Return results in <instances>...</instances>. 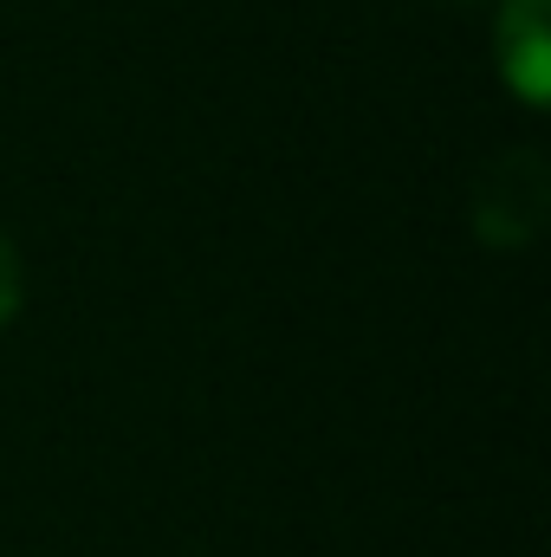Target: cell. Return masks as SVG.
Wrapping results in <instances>:
<instances>
[{"instance_id": "obj_1", "label": "cell", "mask_w": 551, "mask_h": 557, "mask_svg": "<svg viewBox=\"0 0 551 557\" xmlns=\"http://www.w3.org/2000/svg\"><path fill=\"white\" fill-rule=\"evenodd\" d=\"M546 195H551V182H546L539 149L493 156L487 175H480V188H474V227H480V240L506 247V214H519L513 227H519V240H532L539 221H546Z\"/></svg>"}, {"instance_id": "obj_3", "label": "cell", "mask_w": 551, "mask_h": 557, "mask_svg": "<svg viewBox=\"0 0 551 557\" xmlns=\"http://www.w3.org/2000/svg\"><path fill=\"white\" fill-rule=\"evenodd\" d=\"M20 292H26L20 253H13V240L0 234V331H7V324H13V311H20Z\"/></svg>"}, {"instance_id": "obj_2", "label": "cell", "mask_w": 551, "mask_h": 557, "mask_svg": "<svg viewBox=\"0 0 551 557\" xmlns=\"http://www.w3.org/2000/svg\"><path fill=\"white\" fill-rule=\"evenodd\" d=\"M493 65L526 111H546L551 91V0H506L493 26Z\"/></svg>"}]
</instances>
